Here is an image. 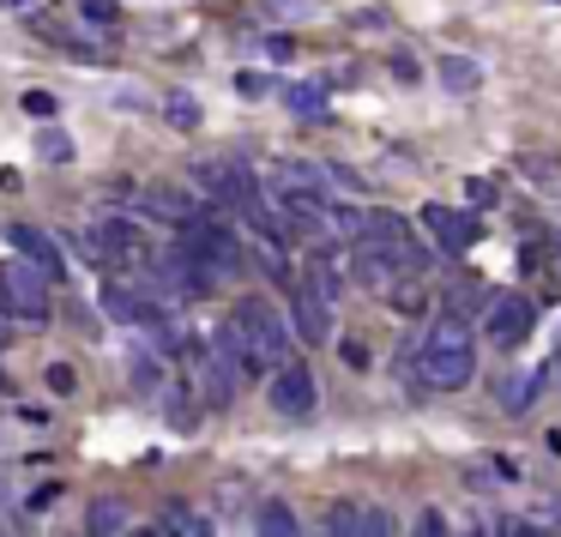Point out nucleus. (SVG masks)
Wrapping results in <instances>:
<instances>
[{
	"instance_id": "1",
	"label": "nucleus",
	"mask_w": 561,
	"mask_h": 537,
	"mask_svg": "<svg viewBox=\"0 0 561 537\" xmlns=\"http://www.w3.org/2000/svg\"><path fill=\"white\" fill-rule=\"evenodd\" d=\"M477 375V332L465 315H435L423 332V380L435 392H459Z\"/></svg>"
},
{
	"instance_id": "2",
	"label": "nucleus",
	"mask_w": 561,
	"mask_h": 537,
	"mask_svg": "<svg viewBox=\"0 0 561 537\" xmlns=\"http://www.w3.org/2000/svg\"><path fill=\"white\" fill-rule=\"evenodd\" d=\"M272 206L290 230H327V170L308 158L272 163Z\"/></svg>"
},
{
	"instance_id": "3",
	"label": "nucleus",
	"mask_w": 561,
	"mask_h": 537,
	"mask_svg": "<svg viewBox=\"0 0 561 537\" xmlns=\"http://www.w3.org/2000/svg\"><path fill=\"white\" fill-rule=\"evenodd\" d=\"M236 332L248 339V351H254L260 368L290 363V320H284L266 296H242V308H236Z\"/></svg>"
},
{
	"instance_id": "4",
	"label": "nucleus",
	"mask_w": 561,
	"mask_h": 537,
	"mask_svg": "<svg viewBox=\"0 0 561 537\" xmlns=\"http://www.w3.org/2000/svg\"><path fill=\"white\" fill-rule=\"evenodd\" d=\"M266 399H272V411H278V416H290V423H302V416H314V404H320V387H314V375H308L302 363H284V368H272V387H266Z\"/></svg>"
},
{
	"instance_id": "5",
	"label": "nucleus",
	"mask_w": 561,
	"mask_h": 537,
	"mask_svg": "<svg viewBox=\"0 0 561 537\" xmlns=\"http://www.w3.org/2000/svg\"><path fill=\"white\" fill-rule=\"evenodd\" d=\"M531 327H537L531 296H519V290H495V296H489V308H483V332H489L495 344H519Z\"/></svg>"
},
{
	"instance_id": "6",
	"label": "nucleus",
	"mask_w": 561,
	"mask_h": 537,
	"mask_svg": "<svg viewBox=\"0 0 561 537\" xmlns=\"http://www.w3.org/2000/svg\"><path fill=\"white\" fill-rule=\"evenodd\" d=\"M0 296L13 302L19 320H43V315H49V290L37 284V272H31L25 260H7V266H0Z\"/></svg>"
},
{
	"instance_id": "7",
	"label": "nucleus",
	"mask_w": 561,
	"mask_h": 537,
	"mask_svg": "<svg viewBox=\"0 0 561 537\" xmlns=\"http://www.w3.org/2000/svg\"><path fill=\"white\" fill-rule=\"evenodd\" d=\"M423 230H428V242H440L447 254H465V248L477 242V218H471V212H459V206H435V199L423 206Z\"/></svg>"
},
{
	"instance_id": "8",
	"label": "nucleus",
	"mask_w": 561,
	"mask_h": 537,
	"mask_svg": "<svg viewBox=\"0 0 561 537\" xmlns=\"http://www.w3.org/2000/svg\"><path fill=\"white\" fill-rule=\"evenodd\" d=\"M7 242H13L19 254H31L25 266H31V272H43V278H61V272H67L61 242H55V236H43L37 224H13V230H7Z\"/></svg>"
},
{
	"instance_id": "9",
	"label": "nucleus",
	"mask_w": 561,
	"mask_h": 537,
	"mask_svg": "<svg viewBox=\"0 0 561 537\" xmlns=\"http://www.w3.org/2000/svg\"><path fill=\"white\" fill-rule=\"evenodd\" d=\"M139 212L158 224H175V230H187V224H199V206L182 194V187H146L139 194Z\"/></svg>"
},
{
	"instance_id": "10",
	"label": "nucleus",
	"mask_w": 561,
	"mask_h": 537,
	"mask_svg": "<svg viewBox=\"0 0 561 537\" xmlns=\"http://www.w3.org/2000/svg\"><path fill=\"white\" fill-rule=\"evenodd\" d=\"M91 248H98V254H110V260H151L146 236H139L127 218H110V224H98V230H91Z\"/></svg>"
},
{
	"instance_id": "11",
	"label": "nucleus",
	"mask_w": 561,
	"mask_h": 537,
	"mask_svg": "<svg viewBox=\"0 0 561 537\" xmlns=\"http://www.w3.org/2000/svg\"><path fill=\"white\" fill-rule=\"evenodd\" d=\"M290 320H296V332H302L308 344H327L332 339V320H327V302H320L308 284H290Z\"/></svg>"
},
{
	"instance_id": "12",
	"label": "nucleus",
	"mask_w": 561,
	"mask_h": 537,
	"mask_svg": "<svg viewBox=\"0 0 561 537\" xmlns=\"http://www.w3.org/2000/svg\"><path fill=\"white\" fill-rule=\"evenodd\" d=\"M435 79L453 91V98H471V91L483 85V61H471V55H440V61H435Z\"/></svg>"
},
{
	"instance_id": "13",
	"label": "nucleus",
	"mask_w": 561,
	"mask_h": 537,
	"mask_svg": "<svg viewBox=\"0 0 561 537\" xmlns=\"http://www.w3.org/2000/svg\"><path fill=\"white\" fill-rule=\"evenodd\" d=\"M194 187H206L211 199H224V206H230V194H236V163H230V158L194 163Z\"/></svg>"
},
{
	"instance_id": "14",
	"label": "nucleus",
	"mask_w": 561,
	"mask_h": 537,
	"mask_svg": "<svg viewBox=\"0 0 561 537\" xmlns=\"http://www.w3.org/2000/svg\"><path fill=\"white\" fill-rule=\"evenodd\" d=\"M163 122H170L175 134H199V122H206V103H199L194 91H170V98H163Z\"/></svg>"
},
{
	"instance_id": "15",
	"label": "nucleus",
	"mask_w": 561,
	"mask_h": 537,
	"mask_svg": "<svg viewBox=\"0 0 561 537\" xmlns=\"http://www.w3.org/2000/svg\"><path fill=\"white\" fill-rule=\"evenodd\" d=\"M127 525V507L115 495H103V501H91V513H85V537H115Z\"/></svg>"
},
{
	"instance_id": "16",
	"label": "nucleus",
	"mask_w": 561,
	"mask_h": 537,
	"mask_svg": "<svg viewBox=\"0 0 561 537\" xmlns=\"http://www.w3.org/2000/svg\"><path fill=\"white\" fill-rule=\"evenodd\" d=\"M356 525H363V501H332L320 513V537H356Z\"/></svg>"
},
{
	"instance_id": "17",
	"label": "nucleus",
	"mask_w": 561,
	"mask_h": 537,
	"mask_svg": "<svg viewBox=\"0 0 561 537\" xmlns=\"http://www.w3.org/2000/svg\"><path fill=\"white\" fill-rule=\"evenodd\" d=\"M254 537H302V525H296V513L284 507V501H266V507H260Z\"/></svg>"
},
{
	"instance_id": "18",
	"label": "nucleus",
	"mask_w": 561,
	"mask_h": 537,
	"mask_svg": "<svg viewBox=\"0 0 561 537\" xmlns=\"http://www.w3.org/2000/svg\"><path fill=\"white\" fill-rule=\"evenodd\" d=\"M284 103L296 115H308V122H327V91L320 85H284Z\"/></svg>"
},
{
	"instance_id": "19",
	"label": "nucleus",
	"mask_w": 561,
	"mask_h": 537,
	"mask_svg": "<svg viewBox=\"0 0 561 537\" xmlns=\"http://www.w3.org/2000/svg\"><path fill=\"white\" fill-rule=\"evenodd\" d=\"M37 158L61 170V163H73V139H67L61 127H43V134H37Z\"/></svg>"
},
{
	"instance_id": "20",
	"label": "nucleus",
	"mask_w": 561,
	"mask_h": 537,
	"mask_svg": "<svg viewBox=\"0 0 561 537\" xmlns=\"http://www.w3.org/2000/svg\"><path fill=\"white\" fill-rule=\"evenodd\" d=\"M537 399V375H507L501 380V411H525Z\"/></svg>"
},
{
	"instance_id": "21",
	"label": "nucleus",
	"mask_w": 561,
	"mask_h": 537,
	"mask_svg": "<svg viewBox=\"0 0 561 537\" xmlns=\"http://www.w3.org/2000/svg\"><path fill=\"white\" fill-rule=\"evenodd\" d=\"M356 278H363L368 290H387V284H392V266H387L380 254H368V248H356Z\"/></svg>"
},
{
	"instance_id": "22",
	"label": "nucleus",
	"mask_w": 561,
	"mask_h": 537,
	"mask_svg": "<svg viewBox=\"0 0 561 537\" xmlns=\"http://www.w3.org/2000/svg\"><path fill=\"white\" fill-rule=\"evenodd\" d=\"M199 375H206V392H211V404H230V368L218 363V356H206V363H199Z\"/></svg>"
},
{
	"instance_id": "23",
	"label": "nucleus",
	"mask_w": 561,
	"mask_h": 537,
	"mask_svg": "<svg viewBox=\"0 0 561 537\" xmlns=\"http://www.w3.org/2000/svg\"><path fill=\"white\" fill-rule=\"evenodd\" d=\"M79 19H85V25L115 31V25H122V7H115V0H79Z\"/></svg>"
},
{
	"instance_id": "24",
	"label": "nucleus",
	"mask_w": 561,
	"mask_h": 537,
	"mask_svg": "<svg viewBox=\"0 0 561 537\" xmlns=\"http://www.w3.org/2000/svg\"><path fill=\"white\" fill-rule=\"evenodd\" d=\"M19 103H25V115H37L43 127H55V115H61V103H55L49 91H25V98H19Z\"/></svg>"
},
{
	"instance_id": "25",
	"label": "nucleus",
	"mask_w": 561,
	"mask_h": 537,
	"mask_svg": "<svg viewBox=\"0 0 561 537\" xmlns=\"http://www.w3.org/2000/svg\"><path fill=\"white\" fill-rule=\"evenodd\" d=\"M356 537H392V513H387V507H363V525H356Z\"/></svg>"
},
{
	"instance_id": "26",
	"label": "nucleus",
	"mask_w": 561,
	"mask_h": 537,
	"mask_svg": "<svg viewBox=\"0 0 561 537\" xmlns=\"http://www.w3.org/2000/svg\"><path fill=\"white\" fill-rule=\"evenodd\" d=\"M392 302H399V315H423L428 296H423V284H399V290H392Z\"/></svg>"
},
{
	"instance_id": "27",
	"label": "nucleus",
	"mask_w": 561,
	"mask_h": 537,
	"mask_svg": "<svg viewBox=\"0 0 561 537\" xmlns=\"http://www.w3.org/2000/svg\"><path fill=\"white\" fill-rule=\"evenodd\" d=\"M519 170H525V182H537V187H561V175L549 170V158H525Z\"/></svg>"
},
{
	"instance_id": "28",
	"label": "nucleus",
	"mask_w": 561,
	"mask_h": 537,
	"mask_svg": "<svg viewBox=\"0 0 561 537\" xmlns=\"http://www.w3.org/2000/svg\"><path fill=\"white\" fill-rule=\"evenodd\" d=\"M411 537H447V519H440L435 507H423V513H416V532Z\"/></svg>"
},
{
	"instance_id": "29",
	"label": "nucleus",
	"mask_w": 561,
	"mask_h": 537,
	"mask_svg": "<svg viewBox=\"0 0 561 537\" xmlns=\"http://www.w3.org/2000/svg\"><path fill=\"white\" fill-rule=\"evenodd\" d=\"M339 356H344V368H368V351H363L356 339H344V344H339Z\"/></svg>"
},
{
	"instance_id": "30",
	"label": "nucleus",
	"mask_w": 561,
	"mask_h": 537,
	"mask_svg": "<svg viewBox=\"0 0 561 537\" xmlns=\"http://www.w3.org/2000/svg\"><path fill=\"white\" fill-rule=\"evenodd\" d=\"M465 194H471V206H489V199H495V187H489V182H465Z\"/></svg>"
},
{
	"instance_id": "31",
	"label": "nucleus",
	"mask_w": 561,
	"mask_h": 537,
	"mask_svg": "<svg viewBox=\"0 0 561 537\" xmlns=\"http://www.w3.org/2000/svg\"><path fill=\"white\" fill-rule=\"evenodd\" d=\"M519 537H549V532H531V525H525V532H519Z\"/></svg>"
},
{
	"instance_id": "32",
	"label": "nucleus",
	"mask_w": 561,
	"mask_h": 537,
	"mask_svg": "<svg viewBox=\"0 0 561 537\" xmlns=\"http://www.w3.org/2000/svg\"><path fill=\"white\" fill-rule=\"evenodd\" d=\"M0 7H31V0H0Z\"/></svg>"
},
{
	"instance_id": "33",
	"label": "nucleus",
	"mask_w": 561,
	"mask_h": 537,
	"mask_svg": "<svg viewBox=\"0 0 561 537\" xmlns=\"http://www.w3.org/2000/svg\"><path fill=\"white\" fill-rule=\"evenodd\" d=\"M556 248H561V236H556Z\"/></svg>"
},
{
	"instance_id": "34",
	"label": "nucleus",
	"mask_w": 561,
	"mask_h": 537,
	"mask_svg": "<svg viewBox=\"0 0 561 537\" xmlns=\"http://www.w3.org/2000/svg\"><path fill=\"white\" fill-rule=\"evenodd\" d=\"M556 375H561V363H556Z\"/></svg>"
},
{
	"instance_id": "35",
	"label": "nucleus",
	"mask_w": 561,
	"mask_h": 537,
	"mask_svg": "<svg viewBox=\"0 0 561 537\" xmlns=\"http://www.w3.org/2000/svg\"><path fill=\"white\" fill-rule=\"evenodd\" d=\"M471 537H483V532H471Z\"/></svg>"
}]
</instances>
